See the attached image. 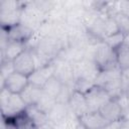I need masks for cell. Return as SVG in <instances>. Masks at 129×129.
<instances>
[{
  "instance_id": "cell-1",
  "label": "cell",
  "mask_w": 129,
  "mask_h": 129,
  "mask_svg": "<svg viewBox=\"0 0 129 129\" xmlns=\"http://www.w3.org/2000/svg\"><path fill=\"white\" fill-rule=\"evenodd\" d=\"M88 48L89 54L85 55V57L92 59L97 64L100 72L119 68L117 63L116 51L110 48L105 42L101 40L95 41L91 43Z\"/></svg>"
},
{
  "instance_id": "cell-2",
  "label": "cell",
  "mask_w": 129,
  "mask_h": 129,
  "mask_svg": "<svg viewBox=\"0 0 129 129\" xmlns=\"http://www.w3.org/2000/svg\"><path fill=\"white\" fill-rule=\"evenodd\" d=\"M85 98L88 104L89 112L100 111V109L112 99L104 88L97 85H95L85 94Z\"/></svg>"
},
{
  "instance_id": "cell-3",
  "label": "cell",
  "mask_w": 129,
  "mask_h": 129,
  "mask_svg": "<svg viewBox=\"0 0 129 129\" xmlns=\"http://www.w3.org/2000/svg\"><path fill=\"white\" fill-rule=\"evenodd\" d=\"M74 73H75V81L77 79H87L91 81H96L100 70L97 64L88 57H83L80 60L73 63Z\"/></svg>"
},
{
  "instance_id": "cell-4",
  "label": "cell",
  "mask_w": 129,
  "mask_h": 129,
  "mask_svg": "<svg viewBox=\"0 0 129 129\" xmlns=\"http://www.w3.org/2000/svg\"><path fill=\"white\" fill-rule=\"evenodd\" d=\"M27 105L21 98L20 94H12L4 108L1 109L2 116L5 119H13L17 115L23 113L26 109Z\"/></svg>"
},
{
  "instance_id": "cell-5",
  "label": "cell",
  "mask_w": 129,
  "mask_h": 129,
  "mask_svg": "<svg viewBox=\"0 0 129 129\" xmlns=\"http://www.w3.org/2000/svg\"><path fill=\"white\" fill-rule=\"evenodd\" d=\"M6 31H7L9 41H18L23 43H27L29 40H31L36 32L32 28H30L29 26L21 22L10 28H7Z\"/></svg>"
},
{
  "instance_id": "cell-6",
  "label": "cell",
  "mask_w": 129,
  "mask_h": 129,
  "mask_svg": "<svg viewBox=\"0 0 129 129\" xmlns=\"http://www.w3.org/2000/svg\"><path fill=\"white\" fill-rule=\"evenodd\" d=\"M54 77L57 78L61 82L62 85L74 88L75 73H74L73 63L64 59H59L57 62H55Z\"/></svg>"
},
{
  "instance_id": "cell-7",
  "label": "cell",
  "mask_w": 129,
  "mask_h": 129,
  "mask_svg": "<svg viewBox=\"0 0 129 129\" xmlns=\"http://www.w3.org/2000/svg\"><path fill=\"white\" fill-rule=\"evenodd\" d=\"M99 112L110 123L119 122V121H122L123 119H125L123 109H122L118 99H115V98H112L109 102H107L100 109Z\"/></svg>"
},
{
  "instance_id": "cell-8",
  "label": "cell",
  "mask_w": 129,
  "mask_h": 129,
  "mask_svg": "<svg viewBox=\"0 0 129 129\" xmlns=\"http://www.w3.org/2000/svg\"><path fill=\"white\" fill-rule=\"evenodd\" d=\"M15 72L20 73L29 77L35 71V63L33 59V55L30 49L26 48L19 56H17L13 60Z\"/></svg>"
},
{
  "instance_id": "cell-9",
  "label": "cell",
  "mask_w": 129,
  "mask_h": 129,
  "mask_svg": "<svg viewBox=\"0 0 129 129\" xmlns=\"http://www.w3.org/2000/svg\"><path fill=\"white\" fill-rule=\"evenodd\" d=\"M55 73V62H51L45 67L36 69L29 77V84L38 87V88H43V86L46 84V82L54 76Z\"/></svg>"
},
{
  "instance_id": "cell-10",
  "label": "cell",
  "mask_w": 129,
  "mask_h": 129,
  "mask_svg": "<svg viewBox=\"0 0 129 129\" xmlns=\"http://www.w3.org/2000/svg\"><path fill=\"white\" fill-rule=\"evenodd\" d=\"M78 120L85 129H102L110 124V122L106 120L99 111L88 112L79 117Z\"/></svg>"
},
{
  "instance_id": "cell-11",
  "label": "cell",
  "mask_w": 129,
  "mask_h": 129,
  "mask_svg": "<svg viewBox=\"0 0 129 129\" xmlns=\"http://www.w3.org/2000/svg\"><path fill=\"white\" fill-rule=\"evenodd\" d=\"M28 85L29 80L27 76L14 72L5 80L3 88H6L12 94H21Z\"/></svg>"
},
{
  "instance_id": "cell-12",
  "label": "cell",
  "mask_w": 129,
  "mask_h": 129,
  "mask_svg": "<svg viewBox=\"0 0 129 129\" xmlns=\"http://www.w3.org/2000/svg\"><path fill=\"white\" fill-rule=\"evenodd\" d=\"M68 106H69L71 112L78 118L89 112V108H88V104H87L85 95L78 91H75V90L73 91V93L69 99Z\"/></svg>"
},
{
  "instance_id": "cell-13",
  "label": "cell",
  "mask_w": 129,
  "mask_h": 129,
  "mask_svg": "<svg viewBox=\"0 0 129 129\" xmlns=\"http://www.w3.org/2000/svg\"><path fill=\"white\" fill-rule=\"evenodd\" d=\"M73 113L71 112L68 104L56 102V104L53 106V108L50 110V112L47 114L48 121L53 125H58L61 122L66 121Z\"/></svg>"
},
{
  "instance_id": "cell-14",
  "label": "cell",
  "mask_w": 129,
  "mask_h": 129,
  "mask_svg": "<svg viewBox=\"0 0 129 129\" xmlns=\"http://www.w3.org/2000/svg\"><path fill=\"white\" fill-rule=\"evenodd\" d=\"M27 48L26 43L18 41H9L6 47L1 51V62L13 61Z\"/></svg>"
},
{
  "instance_id": "cell-15",
  "label": "cell",
  "mask_w": 129,
  "mask_h": 129,
  "mask_svg": "<svg viewBox=\"0 0 129 129\" xmlns=\"http://www.w3.org/2000/svg\"><path fill=\"white\" fill-rule=\"evenodd\" d=\"M22 9L13 10H0V22L2 28H10L21 22Z\"/></svg>"
},
{
  "instance_id": "cell-16",
  "label": "cell",
  "mask_w": 129,
  "mask_h": 129,
  "mask_svg": "<svg viewBox=\"0 0 129 129\" xmlns=\"http://www.w3.org/2000/svg\"><path fill=\"white\" fill-rule=\"evenodd\" d=\"M42 93H43V91L41 88H38V87H35V86L29 84L24 89V91L20 94V96L27 106H31V105L37 104Z\"/></svg>"
},
{
  "instance_id": "cell-17",
  "label": "cell",
  "mask_w": 129,
  "mask_h": 129,
  "mask_svg": "<svg viewBox=\"0 0 129 129\" xmlns=\"http://www.w3.org/2000/svg\"><path fill=\"white\" fill-rule=\"evenodd\" d=\"M25 113L30 118V120L34 123V125L37 127L39 125H42L46 122H48V116L47 114L40 111L35 105L27 106L25 109Z\"/></svg>"
},
{
  "instance_id": "cell-18",
  "label": "cell",
  "mask_w": 129,
  "mask_h": 129,
  "mask_svg": "<svg viewBox=\"0 0 129 129\" xmlns=\"http://www.w3.org/2000/svg\"><path fill=\"white\" fill-rule=\"evenodd\" d=\"M63 86H64V85H62L61 82H60L57 78H55V77L53 76V77H51V78L46 82V84L43 86L42 91H43L45 94H47V95L53 97L54 99H57L58 96H59V94H60V92H61V90H62V88H63Z\"/></svg>"
},
{
  "instance_id": "cell-19",
  "label": "cell",
  "mask_w": 129,
  "mask_h": 129,
  "mask_svg": "<svg viewBox=\"0 0 129 129\" xmlns=\"http://www.w3.org/2000/svg\"><path fill=\"white\" fill-rule=\"evenodd\" d=\"M8 120L11 121V123L15 126L16 129H36V126L27 116L25 111L14 117L13 119H8Z\"/></svg>"
},
{
  "instance_id": "cell-20",
  "label": "cell",
  "mask_w": 129,
  "mask_h": 129,
  "mask_svg": "<svg viewBox=\"0 0 129 129\" xmlns=\"http://www.w3.org/2000/svg\"><path fill=\"white\" fill-rule=\"evenodd\" d=\"M56 99H54L53 97L45 94L44 92L42 93L39 101L37 102V104L35 105L40 111H42L45 114H48L50 112V110L53 108V106L56 104Z\"/></svg>"
},
{
  "instance_id": "cell-21",
  "label": "cell",
  "mask_w": 129,
  "mask_h": 129,
  "mask_svg": "<svg viewBox=\"0 0 129 129\" xmlns=\"http://www.w3.org/2000/svg\"><path fill=\"white\" fill-rule=\"evenodd\" d=\"M117 63L121 71L129 69V49L118 48L116 50Z\"/></svg>"
},
{
  "instance_id": "cell-22",
  "label": "cell",
  "mask_w": 129,
  "mask_h": 129,
  "mask_svg": "<svg viewBox=\"0 0 129 129\" xmlns=\"http://www.w3.org/2000/svg\"><path fill=\"white\" fill-rule=\"evenodd\" d=\"M118 26V29H119V32L123 33L124 35L125 34H128L129 33V18L126 17L125 15L117 12L116 14H114L112 16Z\"/></svg>"
},
{
  "instance_id": "cell-23",
  "label": "cell",
  "mask_w": 129,
  "mask_h": 129,
  "mask_svg": "<svg viewBox=\"0 0 129 129\" xmlns=\"http://www.w3.org/2000/svg\"><path fill=\"white\" fill-rule=\"evenodd\" d=\"M123 39H124V34L121 33V32H117L113 35H110V36L104 38L103 42H105L110 48H112L113 50L116 51L121 46V44L123 42Z\"/></svg>"
},
{
  "instance_id": "cell-24",
  "label": "cell",
  "mask_w": 129,
  "mask_h": 129,
  "mask_svg": "<svg viewBox=\"0 0 129 129\" xmlns=\"http://www.w3.org/2000/svg\"><path fill=\"white\" fill-rule=\"evenodd\" d=\"M95 85H96V83L94 81L87 80V79H77L75 81V84H74V90L85 95Z\"/></svg>"
},
{
  "instance_id": "cell-25",
  "label": "cell",
  "mask_w": 129,
  "mask_h": 129,
  "mask_svg": "<svg viewBox=\"0 0 129 129\" xmlns=\"http://www.w3.org/2000/svg\"><path fill=\"white\" fill-rule=\"evenodd\" d=\"M15 72L13 61H3L1 62V72H0V81H1V88L4 86L5 80Z\"/></svg>"
},
{
  "instance_id": "cell-26",
  "label": "cell",
  "mask_w": 129,
  "mask_h": 129,
  "mask_svg": "<svg viewBox=\"0 0 129 129\" xmlns=\"http://www.w3.org/2000/svg\"><path fill=\"white\" fill-rule=\"evenodd\" d=\"M117 5L118 12L129 18V1H119L117 2Z\"/></svg>"
},
{
  "instance_id": "cell-27",
  "label": "cell",
  "mask_w": 129,
  "mask_h": 129,
  "mask_svg": "<svg viewBox=\"0 0 129 129\" xmlns=\"http://www.w3.org/2000/svg\"><path fill=\"white\" fill-rule=\"evenodd\" d=\"M11 93L6 89V88H2L1 89V93H0V105H1V109L4 108L10 98Z\"/></svg>"
},
{
  "instance_id": "cell-28",
  "label": "cell",
  "mask_w": 129,
  "mask_h": 129,
  "mask_svg": "<svg viewBox=\"0 0 129 129\" xmlns=\"http://www.w3.org/2000/svg\"><path fill=\"white\" fill-rule=\"evenodd\" d=\"M1 129H16V128H15V126L11 123V121H10V120L3 118V119H2Z\"/></svg>"
},
{
  "instance_id": "cell-29",
  "label": "cell",
  "mask_w": 129,
  "mask_h": 129,
  "mask_svg": "<svg viewBox=\"0 0 129 129\" xmlns=\"http://www.w3.org/2000/svg\"><path fill=\"white\" fill-rule=\"evenodd\" d=\"M122 82L123 85H129V69L122 71Z\"/></svg>"
},
{
  "instance_id": "cell-30",
  "label": "cell",
  "mask_w": 129,
  "mask_h": 129,
  "mask_svg": "<svg viewBox=\"0 0 129 129\" xmlns=\"http://www.w3.org/2000/svg\"><path fill=\"white\" fill-rule=\"evenodd\" d=\"M119 48H125V49H129V33L124 35V39L123 42L121 44V46Z\"/></svg>"
},
{
  "instance_id": "cell-31",
  "label": "cell",
  "mask_w": 129,
  "mask_h": 129,
  "mask_svg": "<svg viewBox=\"0 0 129 129\" xmlns=\"http://www.w3.org/2000/svg\"><path fill=\"white\" fill-rule=\"evenodd\" d=\"M36 129H54V127H53V125L48 121V122H46V123H44V124H42V125L37 126Z\"/></svg>"
},
{
  "instance_id": "cell-32",
  "label": "cell",
  "mask_w": 129,
  "mask_h": 129,
  "mask_svg": "<svg viewBox=\"0 0 129 129\" xmlns=\"http://www.w3.org/2000/svg\"><path fill=\"white\" fill-rule=\"evenodd\" d=\"M119 129H129V120L123 119L121 121V124H120Z\"/></svg>"
}]
</instances>
